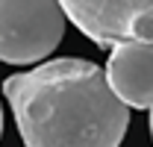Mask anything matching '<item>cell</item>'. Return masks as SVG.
Wrapping results in <instances>:
<instances>
[{
	"mask_svg": "<svg viewBox=\"0 0 153 147\" xmlns=\"http://www.w3.org/2000/svg\"><path fill=\"white\" fill-rule=\"evenodd\" d=\"M103 74L127 109L153 112V44H115Z\"/></svg>",
	"mask_w": 153,
	"mask_h": 147,
	"instance_id": "277c9868",
	"label": "cell"
},
{
	"mask_svg": "<svg viewBox=\"0 0 153 147\" xmlns=\"http://www.w3.org/2000/svg\"><path fill=\"white\" fill-rule=\"evenodd\" d=\"M0 132H3V109H0Z\"/></svg>",
	"mask_w": 153,
	"mask_h": 147,
	"instance_id": "8992f818",
	"label": "cell"
},
{
	"mask_svg": "<svg viewBox=\"0 0 153 147\" xmlns=\"http://www.w3.org/2000/svg\"><path fill=\"white\" fill-rule=\"evenodd\" d=\"M65 12L53 0H0V62L36 65L59 47Z\"/></svg>",
	"mask_w": 153,
	"mask_h": 147,
	"instance_id": "7a4b0ae2",
	"label": "cell"
},
{
	"mask_svg": "<svg viewBox=\"0 0 153 147\" xmlns=\"http://www.w3.org/2000/svg\"><path fill=\"white\" fill-rule=\"evenodd\" d=\"M150 138H153V112H150Z\"/></svg>",
	"mask_w": 153,
	"mask_h": 147,
	"instance_id": "5b68a950",
	"label": "cell"
},
{
	"mask_svg": "<svg viewBox=\"0 0 153 147\" xmlns=\"http://www.w3.org/2000/svg\"><path fill=\"white\" fill-rule=\"evenodd\" d=\"M62 12L97 47L153 44V0H65Z\"/></svg>",
	"mask_w": 153,
	"mask_h": 147,
	"instance_id": "3957f363",
	"label": "cell"
},
{
	"mask_svg": "<svg viewBox=\"0 0 153 147\" xmlns=\"http://www.w3.org/2000/svg\"><path fill=\"white\" fill-rule=\"evenodd\" d=\"M27 147H121L130 109L118 100L100 65L62 56L3 79Z\"/></svg>",
	"mask_w": 153,
	"mask_h": 147,
	"instance_id": "6da1fadb",
	"label": "cell"
}]
</instances>
